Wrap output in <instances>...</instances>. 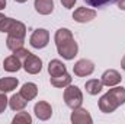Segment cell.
<instances>
[{
    "instance_id": "cell-1",
    "label": "cell",
    "mask_w": 125,
    "mask_h": 124,
    "mask_svg": "<svg viewBox=\"0 0 125 124\" xmlns=\"http://www.w3.org/2000/svg\"><path fill=\"white\" fill-rule=\"evenodd\" d=\"M54 41L57 45V51L65 60H73L77 56L79 45L74 41V37L70 29L67 28H60L54 35Z\"/></svg>"
},
{
    "instance_id": "cell-2",
    "label": "cell",
    "mask_w": 125,
    "mask_h": 124,
    "mask_svg": "<svg viewBox=\"0 0 125 124\" xmlns=\"http://www.w3.org/2000/svg\"><path fill=\"white\" fill-rule=\"evenodd\" d=\"M122 104H125V88L112 86L109 92H106L99 99V110L105 114H111Z\"/></svg>"
},
{
    "instance_id": "cell-3",
    "label": "cell",
    "mask_w": 125,
    "mask_h": 124,
    "mask_svg": "<svg viewBox=\"0 0 125 124\" xmlns=\"http://www.w3.org/2000/svg\"><path fill=\"white\" fill-rule=\"evenodd\" d=\"M64 102L71 110L82 107V104H83V93H82V91L77 86H73V85L65 86V89H64Z\"/></svg>"
},
{
    "instance_id": "cell-4",
    "label": "cell",
    "mask_w": 125,
    "mask_h": 124,
    "mask_svg": "<svg viewBox=\"0 0 125 124\" xmlns=\"http://www.w3.org/2000/svg\"><path fill=\"white\" fill-rule=\"evenodd\" d=\"M50 42V32L44 28H38L32 32L31 38H29V44L33 48H45Z\"/></svg>"
},
{
    "instance_id": "cell-5",
    "label": "cell",
    "mask_w": 125,
    "mask_h": 124,
    "mask_svg": "<svg viewBox=\"0 0 125 124\" xmlns=\"http://www.w3.org/2000/svg\"><path fill=\"white\" fill-rule=\"evenodd\" d=\"M93 70H94L93 62H90V60H87V59H82V60H79V62L73 66V72H74V74L79 76V77L90 76V74L93 73Z\"/></svg>"
},
{
    "instance_id": "cell-6",
    "label": "cell",
    "mask_w": 125,
    "mask_h": 124,
    "mask_svg": "<svg viewBox=\"0 0 125 124\" xmlns=\"http://www.w3.org/2000/svg\"><path fill=\"white\" fill-rule=\"evenodd\" d=\"M22 66H23V69H25L26 73H29V74H36V73H39L41 69H42V60H41L38 56H35V54L31 53V54L23 60Z\"/></svg>"
},
{
    "instance_id": "cell-7",
    "label": "cell",
    "mask_w": 125,
    "mask_h": 124,
    "mask_svg": "<svg viewBox=\"0 0 125 124\" xmlns=\"http://www.w3.org/2000/svg\"><path fill=\"white\" fill-rule=\"evenodd\" d=\"M102 83H103V86H108V88H112V86H116L118 83H121V80H122V76H121V73L118 72V70H115V69H109V70H106L103 74H102Z\"/></svg>"
},
{
    "instance_id": "cell-8",
    "label": "cell",
    "mask_w": 125,
    "mask_h": 124,
    "mask_svg": "<svg viewBox=\"0 0 125 124\" xmlns=\"http://www.w3.org/2000/svg\"><path fill=\"white\" fill-rule=\"evenodd\" d=\"M71 123L73 124H92V115L89 114L87 110L79 107V108H74L73 112H71Z\"/></svg>"
},
{
    "instance_id": "cell-9",
    "label": "cell",
    "mask_w": 125,
    "mask_h": 124,
    "mask_svg": "<svg viewBox=\"0 0 125 124\" xmlns=\"http://www.w3.org/2000/svg\"><path fill=\"white\" fill-rule=\"evenodd\" d=\"M33 112H35V115H36L39 120L47 121V120H50L51 115H52V108H51V105H50L48 102H45V101H39V102L35 104V107H33Z\"/></svg>"
},
{
    "instance_id": "cell-10",
    "label": "cell",
    "mask_w": 125,
    "mask_h": 124,
    "mask_svg": "<svg viewBox=\"0 0 125 124\" xmlns=\"http://www.w3.org/2000/svg\"><path fill=\"white\" fill-rule=\"evenodd\" d=\"M94 18H96V12H94L93 9H89V7H79L73 13V19L76 22H79V24L90 22Z\"/></svg>"
},
{
    "instance_id": "cell-11",
    "label": "cell",
    "mask_w": 125,
    "mask_h": 124,
    "mask_svg": "<svg viewBox=\"0 0 125 124\" xmlns=\"http://www.w3.org/2000/svg\"><path fill=\"white\" fill-rule=\"evenodd\" d=\"M6 34H7V35H12V37H18V38H23V39H25L26 26H25L22 22L16 21V19H12V24H10V26H9V29H7Z\"/></svg>"
},
{
    "instance_id": "cell-12",
    "label": "cell",
    "mask_w": 125,
    "mask_h": 124,
    "mask_svg": "<svg viewBox=\"0 0 125 124\" xmlns=\"http://www.w3.org/2000/svg\"><path fill=\"white\" fill-rule=\"evenodd\" d=\"M33 7H35V10L39 15L45 16V15L52 13V10H54V1L52 0H35Z\"/></svg>"
},
{
    "instance_id": "cell-13",
    "label": "cell",
    "mask_w": 125,
    "mask_h": 124,
    "mask_svg": "<svg viewBox=\"0 0 125 124\" xmlns=\"http://www.w3.org/2000/svg\"><path fill=\"white\" fill-rule=\"evenodd\" d=\"M3 67H4L6 72H9V73H15V72H18V70H21V67H22V60L18 59L15 54H12V56H9V57L4 59V62H3Z\"/></svg>"
},
{
    "instance_id": "cell-14",
    "label": "cell",
    "mask_w": 125,
    "mask_h": 124,
    "mask_svg": "<svg viewBox=\"0 0 125 124\" xmlns=\"http://www.w3.org/2000/svg\"><path fill=\"white\" fill-rule=\"evenodd\" d=\"M19 85V80L16 77L7 76V77H1L0 79V93H7L12 92L13 89H16Z\"/></svg>"
},
{
    "instance_id": "cell-15",
    "label": "cell",
    "mask_w": 125,
    "mask_h": 124,
    "mask_svg": "<svg viewBox=\"0 0 125 124\" xmlns=\"http://www.w3.org/2000/svg\"><path fill=\"white\" fill-rule=\"evenodd\" d=\"M65 72H67V67H65V64H64L61 60L54 59V60H51L50 64H48V73H50L51 77L60 76V74L65 73Z\"/></svg>"
},
{
    "instance_id": "cell-16",
    "label": "cell",
    "mask_w": 125,
    "mask_h": 124,
    "mask_svg": "<svg viewBox=\"0 0 125 124\" xmlns=\"http://www.w3.org/2000/svg\"><path fill=\"white\" fill-rule=\"evenodd\" d=\"M26 105H28V101L21 93H15L9 99V107L12 111H22V110H25Z\"/></svg>"
},
{
    "instance_id": "cell-17",
    "label": "cell",
    "mask_w": 125,
    "mask_h": 124,
    "mask_svg": "<svg viewBox=\"0 0 125 124\" xmlns=\"http://www.w3.org/2000/svg\"><path fill=\"white\" fill-rule=\"evenodd\" d=\"M19 93L29 102V101H32V99L36 98V95H38V86H36L35 83L28 82V83H25V85L22 86V89H21Z\"/></svg>"
},
{
    "instance_id": "cell-18",
    "label": "cell",
    "mask_w": 125,
    "mask_h": 124,
    "mask_svg": "<svg viewBox=\"0 0 125 124\" xmlns=\"http://www.w3.org/2000/svg\"><path fill=\"white\" fill-rule=\"evenodd\" d=\"M50 82H51V85H52L54 88H65V86L71 85V76L65 72V73H62L60 76L51 77Z\"/></svg>"
},
{
    "instance_id": "cell-19",
    "label": "cell",
    "mask_w": 125,
    "mask_h": 124,
    "mask_svg": "<svg viewBox=\"0 0 125 124\" xmlns=\"http://www.w3.org/2000/svg\"><path fill=\"white\" fill-rule=\"evenodd\" d=\"M84 88H86V92L89 93V95H97V93L103 89V83H102V80L90 79V80L86 82Z\"/></svg>"
},
{
    "instance_id": "cell-20",
    "label": "cell",
    "mask_w": 125,
    "mask_h": 124,
    "mask_svg": "<svg viewBox=\"0 0 125 124\" xmlns=\"http://www.w3.org/2000/svg\"><path fill=\"white\" fill-rule=\"evenodd\" d=\"M25 44V39L23 38H18V37H12V35H7V39H6V47L10 50V51H15L21 47H23Z\"/></svg>"
},
{
    "instance_id": "cell-21",
    "label": "cell",
    "mask_w": 125,
    "mask_h": 124,
    "mask_svg": "<svg viewBox=\"0 0 125 124\" xmlns=\"http://www.w3.org/2000/svg\"><path fill=\"white\" fill-rule=\"evenodd\" d=\"M32 123V117L26 112V111H21L16 114V117L13 118V124H31Z\"/></svg>"
},
{
    "instance_id": "cell-22",
    "label": "cell",
    "mask_w": 125,
    "mask_h": 124,
    "mask_svg": "<svg viewBox=\"0 0 125 124\" xmlns=\"http://www.w3.org/2000/svg\"><path fill=\"white\" fill-rule=\"evenodd\" d=\"M86 1V4H89L90 7H105V6H108V4H112V3H115L116 0H84Z\"/></svg>"
},
{
    "instance_id": "cell-23",
    "label": "cell",
    "mask_w": 125,
    "mask_h": 124,
    "mask_svg": "<svg viewBox=\"0 0 125 124\" xmlns=\"http://www.w3.org/2000/svg\"><path fill=\"white\" fill-rule=\"evenodd\" d=\"M10 24H12V18H7L0 13V32H7Z\"/></svg>"
},
{
    "instance_id": "cell-24",
    "label": "cell",
    "mask_w": 125,
    "mask_h": 124,
    "mask_svg": "<svg viewBox=\"0 0 125 124\" xmlns=\"http://www.w3.org/2000/svg\"><path fill=\"white\" fill-rule=\"evenodd\" d=\"M13 54H15V56L18 57V59H21V60H25V59H26V57H28V56H29L31 53H29V51H28L26 48H23V47H21V48H18V50H15V51H13Z\"/></svg>"
},
{
    "instance_id": "cell-25",
    "label": "cell",
    "mask_w": 125,
    "mask_h": 124,
    "mask_svg": "<svg viewBox=\"0 0 125 124\" xmlns=\"http://www.w3.org/2000/svg\"><path fill=\"white\" fill-rule=\"evenodd\" d=\"M7 105H9V99L6 96V93H0V114L6 110Z\"/></svg>"
},
{
    "instance_id": "cell-26",
    "label": "cell",
    "mask_w": 125,
    "mask_h": 124,
    "mask_svg": "<svg viewBox=\"0 0 125 124\" xmlns=\"http://www.w3.org/2000/svg\"><path fill=\"white\" fill-rule=\"evenodd\" d=\"M77 0H61V4L65 7V9H71L74 4H76Z\"/></svg>"
},
{
    "instance_id": "cell-27",
    "label": "cell",
    "mask_w": 125,
    "mask_h": 124,
    "mask_svg": "<svg viewBox=\"0 0 125 124\" xmlns=\"http://www.w3.org/2000/svg\"><path fill=\"white\" fill-rule=\"evenodd\" d=\"M116 3H118V7L121 10H125V0H116Z\"/></svg>"
},
{
    "instance_id": "cell-28",
    "label": "cell",
    "mask_w": 125,
    "mask_h": 124,
    "mask_svg": "<svg viewBox=\"0 0 125 124\" xmlns=\"http://www.w3.org/2000/svg\"><path fill=\"white\" fill-rule=\"evenodd\" d=\"M6 7V0H0V10H3Z\"/></svg>"
},
{
    "instance_id": "cell-29",
    "label": "cell",
    "mask_w": 125,
    "mask_h": 124,
    "mask_svg": "<svg viewBox=\"0 0 125 124\" xmlns=\"http://www.w3.org/2000/svg\"><path fill=\"white\" fill-rule=\"evenodd\" d=\"M121 67H122V69L125 70V56L122 57V60H121Z\"/></svg>"
},
{
    "instance_id": "cell-30",
    "label": "cell",
    "mask_w": 125,
    "mask_h": 124,
    "mask_svg": "<svg viewBox=\"0 0 125 124\" xmlns=\"http://www.w3.org/2000/svg\"><path fill=\"white\" fill-rule=\"evenodd\" d=\"M15 1H18V3H25V1H28V0H15Z\"/></svg>"
}]
</instances>
